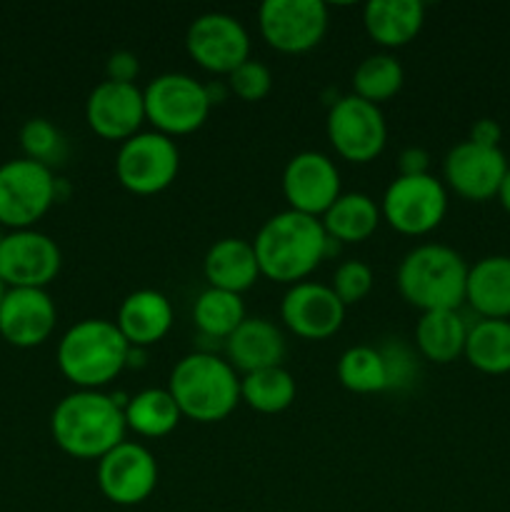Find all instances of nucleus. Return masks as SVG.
<instances>
[{"label": "nucleus", "mask_w": 510, "mask_h": 512, "mask_svg": "<svg viewBox=\"0 0 510 512\" xmlns=\"http://www.w3.org/2000/svg\"><path fill=\"white\" fill-rule=\"evenodd\" d=\"M333 243L338 240L325 233L320 218L288 208L260 225L253 248L260 273L278 283L295 285L333 253Z\"/></svg>", "instance_id": "f257e3e1"}, {"label": "nucleus", "mask_w": 510, "mask_h": 512, "mask_svg": "<svg viewBox=\"0 0 510 512\" xmlns=\"http://www.w3.org/2000/svg\"><path fill=\"white\" fill-rule=\"evenodd\" d=\"M125 430L123 405L100 390H75L50 415V433L58 448L80 460H100L123 443Z\"/></svg>", "instance_id": "f03ea898"}, {"label": "nucleus", "mask_w": 510, "mask_h": 512, "mask_svg": "<svg viewBox=\"0 0 510 512\" xmlns=\"http://www.w3.org/2000/svg\"><path fill=\"white\" fill-rule=\"evenodd\" d=\"M468 270L463 255L450 245L423 243L415 245L400 260L398 283L400 295L420 313L430 310H458L465 303Z\"/></svg>", "instance_id": "7ed1b4c3"}, {"label": "nucleus", "mask_w": 510, "mask_h": 512, "mask_svg": "<svg viewBox=\"0 0 510 512\" xmlns=\"http://www.w3.org/2000/svg\"><path fill=\"white\" fill-rule=\"evenodd\" d=\"M130 345L113 320L85 318L58 343V368L80 390H98L128 365Z\"/></svg>", "instance_id": "20e7f679"}, {"label": "nucleus", "mask_w": 510, "mask_h": 512, "mask_svg": "<svg viewBox=\"0 0 510 512\" xmlns=\"http://www.w3.org/2000/svg\"><path fill=\"white\" fill-rule=\"evenodd\" d=\"M168 390L180 413L198 423L225 420L240 403V378L233 365L215 353L200 350L175 363Z\"/></svg>", "instance_id": "39448f33"}, {"label": "nucleus", "mask_w": 510, "mask_h": 512, "mask_svg": "<svg viewBox=\"0 0 510 512\" xmlns=\"http://www.w3.org/2000/svg\"><path fill=\"white\" fill-rule=\"evenodd\" d=\"M58 200L53 170L30 158L0 165V225L25 230L38 223Z\"/></svg>", "instance_id": "423d86ee"}, {"label": "nucleus", "mask_w": 510, "mask_h": 512, "mask_svg": "<svg viewBox=\"0 0 510 512\" xmlns=\"http://www.w3.org/2000/svg\"><path fill=\"white\" fill-rule=\"evenodd\" d=\"M145 118L158 133L185 135L208 120L210 100L205 85L188 73H163L143 90Z\"/></svg>", "instance_id": "0eeeda50"}, {"label": "nucleus", "mask_w": 510, "mask_h": 512, "mask_svg": "<svg viewBox=\"0 0 510 512\" xmlns=\"http://www.w3.org/2000/svg\"><path fill=\"white\" fill-rule=\"evenodd\" d=\"M180 168V150L170 135L140 130L123 140L115 158V175L130 193L153 195L168 188Z\"/></svg>", "instance_id": "6e6552de"}, {"label": "nucleus", "mask_w": 510, "mask_h": 512, "mask_svg": "<svg viewBox=\"0 0 510 512\" xmlns=\"http://www.w3.org/2000/svg\"><path fill=\"white\" fill-rule=\"evenodd\" d=\"M448 210V190L443 180L425 175H398L385 188L380 215L390 228L405 235H425L440 225Z\"/></svg>", "instance_id": "1a4fd4ad"}, {"label": "nucleus", "mask_w": 510, "mask_h": 512, "mask_svg": "<svg viewBox=\"0 0 510 512\" xmlns=\"http://www.w3.org/2000/svg\"><path fill=\"white\" fill-rule=\"evenodd\" d=\"M325 130L335 153L350 163H370L383 153L388 140V125L380 105L355 93L343 95L330 105Z\"/></svg>", "instance_id": "9d476101"}, {"label": "nucleus", "mask_w": 510, "mask_h": 512, "mask_svg": "<svg viewBox=\"0 0 510 512\" xmlns=\"http://www.w3.org/2000/svg\"><path fill=\"white\" fill-rule=\"evenodd\" d=\"M258 25L270 48L280 53H305L328 30V5L323 0H263Z\"/></svg>", "instance_id": "9b49d317"}, {"label": "nucleus", "mask_w": 510, "mask_h": 512, "mask_svg": "<svg viewBox=\"0 0 510 512\" xmlns=\"http://www.w3.org/2000/svg\"><path fill=\"white\" fill-rule=\"evenodd\" d=\"M185 48L205 70L230 75L250 58V35L235 15L210 10L188 25Z\"/></svg>", "instance_id": "f8f14e48"}, {"label": "nucleus", "mask_w": 510, "mask_h": 512, "mask_svg": "<svg viewBox=\"0 0 510 512\" xmlns=\"http://www.w3.org/2000/svg\"><path fill=\"white\" fill-rule=\"evenodd\" d=\"M58 243L40 230H13L0 243V280L5 288H45L60 273Z\"/></svg>", "instance_id": "ddd939ff"}, {"label": "nucleus", "mask_w": 510, "mask_h": 512, "mask_svg": "<svg viewBox=\"0 0 510 512\" xmlns=\"http://www.w3.org/2000/svg\"><path fill=\"white\" fill-rule=\"evenodd\" d=\"M158 485V463L145 445L123 440L98 460V488L110 503L140 505Z\"/></svg>", "instance_id": "4468645a"}, {"label": "nucleus", "mask_w": 510, "mask_h": 512, "mask_svg": "<svg viewBox=\"0 0 510 512\" xmlns=\"http://www.w3.org/2000/svg\"><path fill=\"white\" fill-rule=\"evenodd\" d=\"M283 195L290 210L323 218L325 210L340 198V170L318 150H300L283 170Z\"/></svg>", "instance_id": "2eb2a0df"}, {"label": "nucleus", "mask_w": 510, "mask_h": 512, "mask_svg": "<svg viewBox=\"0 0 510 512\" xmlns=\"http://www.w3.org/2000/svg\"><path fill=\"white\" fill-rule=\"evenodd\" d=\"M508 160L500 148H485V145L463 143L453 145L443 160L445 183L458 195L468 200H490L498 198L500 183L508 173Z\"/></svg>", "instance_id": "dca6fc26"}, {"label": "nucleus", "mask_w": 510, "mask_h": 512, "mask_svg": "<svg viewBox=\"0 0 510 512\" xmlns=\"http://www.w3.org/2000/svg\"><path fill=\"white\" fill-rule=\"evenodd\" d=\"M85 120L90 130L105 140H128L140 133L145 120L143 90L135 83L100 80L85 100Z\"/></svg>", "instance_id": "f3484780"}, {"label": "nucleus", "mask_w": 510, "mask_h": 512, "mask_svg": "<svg viewBox=\"0 0 510 512\" xmlns=\"http://www.w3.org/2000/svg\"><path fill=\"white\" fill-rule=\"evenodd\" d=\"M283 323L305 340H325L340 330L345 320V305L333 288L315 280H300L290 285L280 303Z\"/></svg>", "instance_id": "a211bd4d"}, {"label": "nucleus", "mask_w": 510, "mask_h": 512, "mask_svg": "<svg viewBox=\"0 0 510 512\" xmlns=\"http://www.w3.org/2000/svg\"><path fill=\"white\" fill-rule=\"evenodd\" d=\"M58 308L45 288H5L0 335L15 348H35L50 338Z\"/></svg>", "instance_id": "6ab92c4d"}, {"label": "nucleus", "mask_w": 510, "mask_h": 512, "mask_svg": "<svg viewBox=\"0 0 510 512\" xmlns=\"http://www.w3.org/2000/svg\"><path fill=\"white\" fill-rule=\"evenodd\" d=\"M130 348H150L168 335L173 325V305L168 295L153 288H140L125 295L115 320Z\"/></svg>", "instance_id": "aec40b11"}, {"label": "nucleus", "mask_w": 510, "mask_h": 512, "mask_svg": "<svg viewBox=\"0 0 510 512\" xmlns=\"http://www.w3.org/2000/svg\"><path fill=\"white\" fill-rule=\"evenodd\" d=\"M228 363L245 375L255 370L283 365L285 338L268 318H245L235 333L225 340Z\"/></svg>", "instance_id": "412c9836"}, {"label": "nucleus", "mask_w": 510, "mask_h": 512, "mask_svg": "<svg viewBox=\"0 0 510 512\" xmlns=\"http://www.w3.org/2000/svg\"><path fill=\"white\" fill-rule=\"evenodd\" d=\"M203 273L210 288L228 290V293H243L253 288L260 278L258 255L250 240L243 238H220L205 253Z\"/></svg>", "instance_id": "4be33fe9"}, {"label": "nucleus", "mask_w": 510, "mask_h": 512, "mask_svg": "<svg viewBox=\"0 0 510 512\" xmlns=\"http://www.w3.org/2000/svg\"><path fill=\"white\" fill-rule=\"evenodd\" d=\"M465 300L488 320L510 318V255H488L468 270Z\"/></svg>", "instance_id": "5701e85b"}, {"label": "nucleus", "mask_w": 510, "mask_h": 512, "mask_svg": "<svg viewBox=\"0 0 510 512\" xmlns=\"http://www.w3.org/2000/svg\"><path fill=\"white\" fill-rule=\"evenodd\" d=\"M425 5L420 0H368L363 23L370 38L385 48H400L420 33Z\"/></svg>", "instance_id": "b1692460"}, {"label": "nucleus", "mask_w": 510, "mask_h": 512, "mask_svg": "<svg viewBox=\"0 0 510 512\" xmlns=\"http://www.w3.org/2000/svg\"><path fill=\"white\" fill-rule=\"evenodd\" d=\"M468 325L458 310H430L420 313L415 323V343L418 350L433 363H453L465 353Z\"/></svg>", "instance_id": "393cba45"}, {"label": "nucleus", "mask_w": 510, "mask_h": 512, "mask_svg": "<svg viewBox=\"0 0 510 512\" xmlns=\"http://www.w3.org/2000/svg\"><path fill=\"white\" fill-rule=\"evenodd\" d=\"M325 233L338 243H360L375 233L380 223V208L365 193H340L320 218Z\"/></svg>", "instance_id": "a878e982"}, {"label": "nucleus", "mask_w": 510, "mask_h": 512, "mask_svg": "<svg viewBox=\"0 0 510 512\" xmlns=\"http://www.w3.org/2000/svg\"><path fill=\"white\" fill-rule=\"evenodd\" d=\"M125 425L143 438H163L178 428L180 413L178 403L168 388H145L128 398L123 408Z\"/></svg>", "instance_id": "bb28decb"}, {"label": "nucleus", "mask_w": 510, "mask_h": 512, "mask_svg": "<svg viewBox=\"0 0 510 512\" xmlns=\"http://www.w3.org/2000/svg\"><path fill=\"white\" fill-rule=\"evenodd\" d=\"M463 355L480 373H510V320L480 318L470 325Z\"/></svg>", "instance_id": "cd10ccee"}, {"label": "nucleus", "mask_w": 510, "mask_h": 512, "mask_svg": "<svg viewBox=\"0 0 510 512\" xmlns=\"http://www.w3.org/2000/svg\"><path fill=\"white\" fill-rule=\"evenodd\" d=\"M240 400L258 413H283L295 400V378L283 365L255 370L240 378Z\"/></svg>", "instance_id": "c85d7f7f"}, {"label": "nucleus", "mask_w": 510, "mask_h": 512, "mask_svg": "<svg viewBox=\"0 0 510 512\" xmlns=\"http://www.w3.org/2000/svg\"><path fill=\"white\" fill-rule=\"evenodd\" d=\"M245 315V303L238 293H228L220 288H205L195 298L193 320L203 335L213 340H228L235 333Z\"/></svg>", "instance_id": "c756f323"}, {"label": "nucleus", "mask_w": 510, "mask_h": 512, "mask_svg": "<svg viewBox=\"0 0 510 512\" xmlns=\"http://www.w3.org/2000/svg\"><path fill=\"white\" fill-rule=\"evenodd\" d=\"M338 380L350 393H383L388 390V365L380 348L353 345L338 360Z\"/></svg>", "instance_id": "7c9ffc66"}, {"label": "nucleus", "mask_w": 510, "mask_h": 512, "mask_svg": "<svg viewBox=\"0 0 510 512\" xmlns=\"http://www.w3.org/2000/svg\"><path fill=\"white\" fill-rule=\"evenodd\" d=\"M403 65L390 53H373L358 63L353 73V93L370 103H383L390 100L403 88Z\"/></svg>", "instance_id": "2f4dec72"}, {"label": "nucleus", "mask_w": 510, "mask_h": 512, "mask_svg": "<svg viewBox=\"0 0 510 512\" xmlns=\"http://www.w3.org/2000/svg\"><path fill=\"white\" fill-rule=\"evenodd\" d=\"M20 145L25 150V158L35 160L50 170H53V165L63 163L65 153H68L63 133L48 118H30L20 128Z\"/></svg>", "instance_id": "473e14b6"}, {"label": "nucleus", "mask_w": 510, "mask_h": 512, "mask_svg": "<svg viewBox=\"0 0 510 512\" xmlns=\"http://www.w3.org/2000/svg\"><path fill=\"white\" fill-rule=\"evenodd\" d=\"M225 83H228L230 93L238 95L240 100H245V103H258L273 88V73H270V68L265 63L248 58L228 75Z\"/></svg>", "instance_id": "72a5a7b5"}, {"label": "nucleus", "mask_w": 510, "mask_h": 512, "mask_svg": "<svg viewBox=\"0 0 510 512\" xmlns=\"http://www.w3.org/2000/svg\"><path fill=\"white\" fill-rule=\"evenodd\" d=\"M330 288H333V293L338 295L345 308L360 303L373 290V268L363 260H345L335 268Z\"/></svg>", "instance_id": "f704fd0d"}, {"label": "nucleus", "mask_w": 510, "mask_h": 512, "mask_svg": "<svg viewBox=\"0 0 510 512\" xmlns=\"http://www.w3.org/2000/svg\"><path fill=\"white\" fill-rule=\"evenodd\" d=\"M380 353H383L385 365H388V390L405 388L413 378V355L400 343L390 345V348H380Z\"/></svg>", "instance_id": "c9c22d12"}, {"label": "nucleus", "mask_w": 510, "mask_h": 512, "mask_svg": "<svg viewBox=\"0 0 510 512\" xmlns=\"http://www.w3.org/2000/svg\"><path fill=\"white\" fill-rule=\"evenodd\" d=\"M140 73V60L133 50H115L105 63V80L115 83H135Z\"/></svg>", "instance_id": "e433bc0d"}, {"label": "nucleus", "mask_w": 510, "mask_h": 512, "mask_svg": "<svg viewBox=\"0 0 510 512\" xmlns=\"http://www.w3.org/2000/svg\"><path fill=\"white\" fill-rule=\"evenodd\" d=\"M500 138H503V128L493 118H480L470 128L468 140L470 143L485 145V148H500Z\"/></svg>", "instance_id": "4c0bfd02"}, {"label": "nucleus", "mask_w": 510, "mask_h": 512, "mask_svg": "<svg viewBox=\"0 0 510 512\" xmlns=\"http://www.w3.org/2000/svg\"><path fill=\"white\" fill-rule=\"evenodd\" d=\"M428 165H430L428 150L418 148V145L405 148L398 158L400 175H425L428 173Z\"/></svg>", "instance_id": "58836bf2"}, {"label": "nucleus", "mask_w": 510, "mask_h": 512, "mask_svg": "<svg viewBox=\"0 0 510 512\" xmlns=\"http://www.w3.org/2000/svg\"><path fill=\"white\" fill-rule=\"evenodd\" d=\"M205 93H208L210 105H215V103H223L225 95L230 93V88H228V83H220V80H215V83L205 85Z\"/></svg>", "instance_id": "ea45409f"}, {"label": "nucleus", "mask_w": 510, "mask_h": 512, "mask_svg": "<svg viewBox=\"0 0 510 512\" xmlns=\"http://www.w3.org/2000/svg\"><path fill=\"white\" fill-rule=\"evenodd\" d=\"M498 200H500V205H503V208L508 210V213H510V168H508V173H505L503 183H500Z\"/></svg>", "instance_id": "a19ab883"}, {"label": "nucleus", "mask_w": 510, "mask_h": 512, "mask_svg": "<svg viewBox=\"0 0 510 512\" xmlns=\"http://www.w3.org/2000/svg\"><path fill=\"white\" fill-rule=\"evenodd\" d=\"M3 295H5V285H3V280H0V303H3Z\"/></svg>", "instance_id": "79ce46f5"}, {"label": "nucleus", "mask_w": 510, "mask_h": 512, "mask_svg": "<svg viewBox=\"0 0 510 512\" xmlns=\"http://www.w3.org/2000/svg\"><path fill=\"white\" fill-rule=\"evenodd\" d=\"M3 238H5V235H3V225H0V243H3Z\"/></svg>", "instance_id": "37998d69"}]
</instances>
